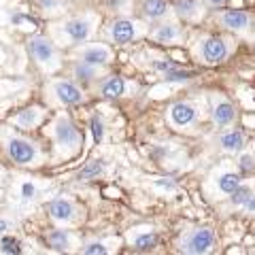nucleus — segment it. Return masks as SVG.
Instances as JSON below:
<instances>
[{
  "label": "nucleus",
  "mask_w": 255,
  "mask_h": 255,
  "mask_svg": "<svg viewBox=\"0 0 255 255\" xmlns=\"http://www.w3.org/2000/svg\"><path fill=\"white\" fill-rule=\"evenodd\" d=\"M238 166H241V172H253V168H255V159H253V155L243 153L241 159H238Z\"/></svg>",
  "instance_id": "30"
},
{
  "label": "nucleus",
  "mask_w": 255,
  "mask_h": 255,
  "mask_svg": "<svg viewBox=\"0 0 255 255\" xmlns=\"http://www.w3.org/2000/svg\"><path fill=\"white\" fill-rule=\"evenodd\" d=\"M53 136H55V145L64 153H77L81 149V134L75 128V124L68 117H58V122L53 126Z\"/></svg>",
  "instance_id": "4"
},
{
  "label": "nucleus",
  "mask_w": 255,
  "mask_h": 255,
  "mask_svg": "<svg viewBox=\"0 0 255 255\" xmlns=\"http://www.w3.org/2000/svg\"><path fill=\"white\" fill-rule=\"evenodd\" d=\"M183 28L179 26L177 21H164V23H157L151 32V38L159 45H177L183 41Z\"/></svg>",
  "instance_id": "11"
},
{
  "label": "nucleus",
  "mask_w": 255,
  "mask_h": 255,
  "mask_svg": "<svg viewBox=\"0 0 255 255\" xmlns=\"http://www.w3.org/2000/svg\"><path fill=\"white\" fill-rule=\"evenodd\" d=\"M6 230H9V223H6L4 219H0V234H4Z\"/></svg>",
  "instance_id": "34"
},
{
  "label": "nucleus",
  "mask_w": 255,
  "mask_h": 255,
  "mask_svg": "<svg viewBox=\"0 0 255 255\" xmlns=\"http://www.w3.org/2000/svg\"><path fill=\"white\" fill-rule=\"evenodd\" d=\"M47 211H49V217L55 223H60V226H64V223H70V221H73V217H75V213H77L75 204L70 200H64V198H58V200L49 202Z\"/></svg>",
  "instance_id": "14"
},
{
  "label": "nucleus",
  "mask_w": 255,
  "mask_h": 255,
  "mask_svg": "<svg viewBox=\"0 0 255 255\" xmlns=\"http://www.w3.org/2000/svg\"><path fill=\"white\" fill-rule=\"evenodd\" d=\"M217 247V236L211 228H194L185 232L179 241V251L189 255H204L215 251Z\"/></svg>",
  "instance_id": "1"
},
{
  "label": "nucleus",
  "mask_w": 255,
  "mask_h": 255,
  "mask_svg": "<svg viewBox=\"0 0 255 255\" xmlns=\"http://www.w3.org/2000/svg\"><path fill=\"white\" fill-rule=\"evenodd\" d=\"M194 77H196V70H185V68H170L162 73V79L166 83H185Z\"/></svg>",
  "instance_id": "24"
},
{
  "label": "nucleus",
  "mask_w": 255,
  "mask_h": 255,
  "mask_svg": "<svg viewBox=\"0 0 255 255\" xmlns=\"http://www.w3.org/2000/svg\"><path fill=\"white\" fill-rule=\"evenodd\" d=\"M38 2H41V4L45 6V9H53V6H55V2H58V0H38Z\"/></svg>",
  "instance_id": "33"
},
{
  "label": "nucleus",
  "mask_w": 255,
  "mask_h": 255,
  "mask_svg": "<svg viewBox=\"0 0 255 255\" xmlns=\"http://www.w3.org/2000/svg\"><path fill=\"white\" fill-rule=\"evenodd\" d=\"M253 47H255V36H253Z\"/></svg>",
  "instance_id": "37"
},
{
  "label": "nucleus",
  "mask_w": 255,
  "mask_h": 255,
  "mask_svg": "<svg viewBox=\"0 0 255 255\" xmlns=\"http://www.w3.org/2000/svg\"><path fill=\"white\" fill-rule=\"evenodd\" d=\"M196 58L206 66H217L230 55V45L223 36H202L194 47Z\"/></svg>",
  "instance_id": "2"
},
{
  "label": "nucleus",
  "mask_w": 255,
  "mask_h": 255,
  "mask_svg": "<svg viewBox=\"0 0 255 255\" xmlns=\"http://www.w3.org/2000/svg\"><path fill=\"white\" fill-rule=\"evenodd\" d=\"M170 13V4L166 0H142V15L147 19H162Z\"/></svg>",
  "instance_id": "19"
},
{
  "label": "nucleus",
  "mask_w": 255,
  "mask_h": 255,
  "mask_svg": "<svg viewBox=\"0 0 255 255\" xmlns=\"http://www.w3.org/2000/svg\"><path fill=\"white\" fill-rule=\"evenodd\" d=\"M142 34H147V28L142 26L140 21H134V19H128V17L111 21L109 28H107V36L117 45H128V43L140 38Z\"/></svg>",
  "instance_id": "3"
},
{
  "label": "nucleus",
  "mask_w": 255,
  "mask_h": 255,
  "mask_svg": "<svg viewBox=\"0 0 255 255\" xmlns=\"http://www.w3.org/2000/svg\"><path fill=\"white\" fill-rule=\"evenodd\" d=\"M168 124L172 128H189L198 122V107L191 105V102H174V105L168 109Z\"/></svg>",
  "instance_id": "7"
},
{
  "label": "nucleus",
  "mask_w": 255,
  "mask_h": 255,
  "mask_svg": "<svg viewBox=\"0 0 255 255\" xmlns=\"http://www.w3.org/2000/svg\"><path fill=\"white\" fill-rule=\"evenodd\" d=\"M157 234L153 232V228H138V232H134L130 243L136 251H151L157 247Z\"/></svg>",
  "instance_id": "16"
},
{
  "label": "nucleus",
  "mask_w": 255,
  "mask_h": 255,
  "mask_svg": "<svg viewBox=\"0 0 255 255\" xmlns=\"http://www.w3.org/2000/svg\"><path fill=\"white\" fill-rule=\"evenodd\" d=\"M73 75L79 83H94L100 77V66H92L85 62H77L73 66Z\"/></svg>",
  "instance_id": "20"
},
{
  "label": "nucleus",
  "mask_w": 255,
  "mask_h": 255,
  "mask_svg": "<svg viewBox=\"0 0 255 255\" xmlns=\"http://www.w3.org/2000/svg\"><path fill=\"white\" fill-rule=\"evenodd\" d=\"M6 153H9V157L15 164H21V166L34 164L36 155H38L34 142H30L26 138H17V136L9 138V142H6Z\"/></svg>",
  "instance_id": "8"
},
{
  "label": "nucleus",
  "mask_w": 255,
  "mask_h": 255,
  "mask_svg": "<svg viewBox=\"0 0 255 255\" xmlns=\"http://www.w3.org/2000/svg\"><path fill=\"white\" fill-rule=\"evenodd\" d=\"M0 251L2 253H21L19 249V243L15 241V238H2V243H0Z\"/></svg>",
  "instance_id": "29"
},
{
  "label": "nucleus",
  "mask_w": 255,
  "mask_h": 255,
  "mask_svg": "<svg viewBox=\"0 0 255 255\" xmlns=\"http://www.w3.org/2000/svg\"><path fill=\"white\" fill-rule=\"evenodd\" d=\"M81 251H83L85 255H107V253H109L107 245H105V243H100V241H92V243H87Z\"/></svg>",
  "instance_id": "28"
},
{
  "label": "nucleus",
  "mask_w": 255,
  "mask_h": 255,
  "mask_svg": "<svg viewBox=\"0 0 255 255\" xmlns=\"http://www.w3.org/2000/svg\"><path fill=\"white\" fill-rule=\"evenodd\" d=\"M105 170V166H102L100 159H94V162H87L81 170L77 172V181H87V179H94L98 177V174Z\"/></svg>",
  "instance_id": "26"
},
{
  "label": "nucleus",
  "mask_w": 255,
  "mask_h": 255,
  "mask_svg": "<svg viewBox=\"0 0 255 255\" xmlns=\"http://www.w3.org/2000/svg\"><path fill=\"white\" fill-rule=\"evenodd\" d=\"M62 32L70 43H83L92 36L94 32V19L92 17H75L62 23Z\"/></svg>",
  "instance_id": "9"
},
{
  "label": "nucleus",
  "mask_w": 255,
  "mask_h": 255,
  "mask_svg": "<svg viewBox=\"0 0 255 255\" xmlns=\"http://www.w3.org/2000/svg\"><path fill=\"white\" fill-rule=\"evenodd\" d=\"M28 51L41 66H55L58 51H55V45L47 36H32L28 41Z\"/></svg>",
  "instance_id": "6"
},
{
  "label": "nucleus",
  "mask_w": 255,
  "mask_h": 255,
  "mask_svg": "<svg viewBox=\"0 0 255 255\" xmlns=\"http://www.w3.org/2000/svg\"><path fill=\"white\" fill-rule=\"evenodd\" d=\"M230 196H232V204L234 206H243V209H245V206L255 198V191L249 185H238Z\"/></svg>",
  "instance_id": "25"
},
{
  "label": "nucleus",
  "mask_w": 255,
  "mask_h": 255,
  "mask_svg": "<svg viewBox=\"0 0 255 255\" xmlns=\"http://www.w3.org/2000/svg\"><path fill=\"white\" fill-rule=\"evenodd\" d=\"M238 185H241V174L232 172V170H223V172H219L217 177L213 179V187H215V194H217V198L230 196Z\"/></svg>",
  "instance_id": "15"
},
{
  "label": "nucleus",
  "mask_w": 255,
  "mask_h": 255,
  "mask_svg": "<svg viewBox=\"0 0 255 255\" xmlns=\"http://www.w3.org/2000/svg\"><path fill=\"white\" fill-rule=\"evenodd\" d=\"M90 132H92L94 142H102V138H105V122H102L100 117H92L90 119Z\"/></svg>",
  "instance_id": "27"
},
{
  "label": "nucleus",
  "mask_w": 255,
  "mask_h": 255,
  "mask_svg": "<svg viewBox=\"0 0 255 255\" xmlns=\"http://www.w3.org/2000/svg\"><path fill=\"white\" fill-rule=\"evenodd\" d=\"M79 60L85 62V64H92V66L102 68L113 60V51H111L107 45H87L79 51Z\"/></svg>",
  "instance_id": "12"
},
{
  "label": "nucleus",
  "mask_w": 255,
  "mask_h": 255,
  "mask_svg": "<svg viewBox=\"0 0 255 255\" xmlns=\"http://www.w3.org/2000/svg\"><path fill=\"white\" fill-rule=\"evenodd\" d=\"M206 2H209V4H213V6H219V4H223V2H226V0H206Z\"/></svg>",
  "instance_id": "36"
},
{
  "label": "nucleus",
  "mask_w": 255,
  "mask_h": 255,
  "mask_svg": "<svg viewBox=\"0 0 255 255\" xmlns=\"http://www.w3.org/2000/svg\"><path fill=\"white\" fill-rule=\"evenodd\" d=\"M149 66L151 68H155L157 70V73H166V70H170V68H174V64L170 62V60H151L149 62Z\"/></svg>",
  "instance_id": "31"
},
{
  "label": "nucleus",
  "mask_w": 255,
  "mask_h": 255,
  "mask_svg": "<svg viewBox=\"0 0 255 255\" xmlns=\"http://www.w3.org/2000/svg\"><path fill=\"white\" fill-rule=\"evenodd\" d=\"M177 15L183 19H196L198 13H200V2L198 0H177Z\"/></svg>",
  "instance_id": "23"
},
{
  "label": "nucleus",
  "mask_w": 255,
  "mask_h": 255,
  "mask_svg": "<svg viewBox=\"0 0 255 255\" xmlns=\"http://www.w3.org/2000/svg\"><path fill=\"white\" fill-rule=\"evenodd\" d=\"M47 247L53 251H68L70 247V234L66 230H51L49 234H47Z\"/></svg>",
  "instance_id": "21"
},
{
  "label": "nucleus",
  "mask_w": 255,
  "mask_h": 255,
  "mask_svg": "<svg viewBox=\"0 0 255 255\" xmlns=\"http://www.w3.org/2000/svg\"><path fill=\"white\" fill-rule=\"evenodd\" d=\"M245 211H249V213H255V198H253V200H251L249 204L245 206Z\"/></svg>",
  "instance_id": "35"
},
{
  "label": "nucleus",
  "mask_w": 255,
  "mask_h": 255,
  "mask_svg": "<svg viewBox=\"0 0 255 255\" xmlns=\"http://www.w3.org/2000/svg\"><path fill=\"white\" fill-rule=\"evenodd\" d=\"M124 94H126V81L122 77H107L105 83L100 85V96L107 100L122 98Z\"/></svg>",
  "instance_id": "17"
},
{
  "label": "nucleus",
  "mask_w": 255,
  "mask_h": 255,
  "mask_svg": "<svg viewBox=\"0 0 255 255\" xmlns=\"http://www.w3.org/2000/svg\"><path fill=\"white\" fill-rule=\"evenodd\" d=\"M219 19V26L226 28V30H232V32H247L253 28L255 17L253 13L249 11H241V9H226L217 15Z\"/></svg>",
  "instance_id": "5"
},
{
  "label": "nucleus",
  "mask_w": 255,
  "mask_h": 255,
  "mask_svg": "<svg viewBox=\"0 0 255 255\" xmlns=\"http://www.w3.org/2000/svg\"><path fill=\"white\" fill-rule=\"evenodd\" d=\"M53 94H55V98H58L60 105H81L83 102V92L70 81L53 83Z\"/></svg>",
  "instance_id": "13"
},
{
  "label": "nucleus",
  "mask_w": 255,
  "mask_h": 255,
  "mask_svg": "<svg viewBox=\"0 0 255 255\" xmlns=\"http://www.w3.org/2000/svg\"><path fill=\"white\" fill-rule=\"evenodd\" d=\"M21 194H23V198H26V200H30V198L34 196V185H32V183H26V185L21 187Z\"/></svg>",
  "instance_id": "32"
},
{
  "label": "nucleus",
  "mask_w": 255,
  "mask_h": 255,
  "mask_svg": "<svg viewBox=\"0 0 255 255\" xmlns=\"http://www.w3.org/2000/svg\"><path fill=\"white\" fill-rule=\"evenodd\" d=\"M211 117L219 128L232 126L236 122V107L228 98L213 96V100H211Z\"/></svg>",
  "instance_id": "10"
},
{
  "label": "nucleus",
  "mask_w": 255,
  "mask_h": 255,
  "mask_svg": "<svg viewBox=\"0 0 255 255\" xmlns=\"http://www.w3.org/2000/svg\"><path fill=\"white\" fill-rule=\"evenodd\" d=\"M219 147L226 151V153H238V151H243V147H245L243 132H238V130L223 132L219 136Z\"/></svg>",
  "instance_id": "18"
},
{
  "label": "nucleus",
  "mask_w": 255,
  "mask_h": 255,
  "mask_svg": "<svg viewBox=\"0 0 255 255\" xmlns=\"http://www.w3.org/2000/svg\"><path fill=\"white\" fill-rule=\"evenodd\" d=\"M38 122H41V109L38 107H30V109H23L21 113L15 117V124H17L19 128H26V130H30V128H34Z\"/></svg>",
  "instance_id": "22"
}]
</instances>
